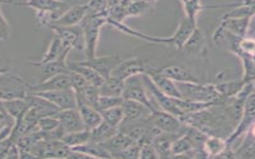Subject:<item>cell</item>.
I'll list each match as a JSON object with an SVG mask.
<instances>
[{
    "label": "cell",
    "instance_id": "obj_1",
    "mask_svg": "<svg viewBox=\"0 0 255 159\" xmlns=\"http://www.w3.org/2000/svg\"><path fill=\"white\" fill-rule=\"evenodd\" d=\"M108 24H109L112 27L120 32L128 34V35L135 37L143 41H149L151 43L164 44V45H169L171 47H174L177 49H182L183 46L185 45L189 36L192 34L195 28L196 27V22H192L191 20L187 18H184L179 25L177 30L173 33V35L168 37H153V36L147 35L141 32L133 30L132 28L127 26L124 22H118L108 19Z\"/></svg>",
    "mask_w": 255,
    "mask_h": 159
},
{
    "label": "cell",
    "instance_id": "obj_2",
    "mask_svg": "<svg viewBox=\"0 0 255 159\" xmlns=\"http://www.w3.org/2000/svg\"><path fill=\"white\" fill-rule=\"evenodd\" d=\"M11 4L35 10L37 19L45 26H49L69 8L66 2L61 0H12Z\"/></svg>",
    "mask_w": 255,
    "mask_h": 159
},
{
    "label": "cell",
    "instance_id": "obj_3",
    "mask_svg": "<svg viewBox=\"0 0 255 159\" xmlns=\"http://www.w3.org/2000/svg\"><path fill=\"white\" fill-rule=\"evenodd\" d=\"M108 15L107 14H87L80 24L84 33V52L86 55V59L96 57L100 30L104 25L108 24Z\"/></svg>",
    "mask_w": 255,
    "mask_h": 159
},
{
    "label": "cell",
    "instance_id": "obj_4",
    "mask_svg": "<svg viewBox=\"0 0 255 159\" xmlns=\"http://www.w3.org/2000/svg\"><path fill=\"white\" fill-rule=\"evenodd\" d=\"M182 99L196 102H215L224 104L215 85H202L200 82L176 83Z\"/></svg>",
    "mask_w": 255,
    "mask_h": 159
},
{
    "label": "cell",
    "instance_id": "obj_5",
    "mask_svg": "<svg viewBox=\"0 0 255 159\" xmlns=\"http://www.w3.org/2000/svg\"><path fill=\"white\" fill-rule=\"evenodd\" d=\"M29 94V84L18 75L10 70L0 73V101H7L14 99L26 98Z\"/></svg>",
    "mask_w": 255,
    "mask_h": 159
},
{
    "label": "cell",
    "instance_id": "obj_6",
    "mask_svg": "<svg viewBox=\"0 0 255 159\" xmlns=\"http://www.w3.org/2000/svg\"><path fill=\"white\" fill-rule=\"evenodd\" d=\"M147 120L153 128L161 132L183 135L186 131V124H184L180 118L162 110L157 109L152 112L148 116Z\"/></svg>",
    "mask_w": 255,
    "mask_h": 159
},
{
    "label": "cell",
    "instance_id": "obj_7",
    "mask_svg": "<svg viewBox=\"0 0 255 159\" xmlns=\"http://www.w3.org/2000/svg\"><path fill=\"white\" fill-rule=\"evenodd\" d=\"M255 93H252L246 99L244 103L243 114L236 128L231 136L226 140L228 145L232 144L241 136H244L247 132H249L252 128H255Z\"/></svg>",
    "mask_w": 255,
    "mask_h": 159
},
{
    "label": "cell",
    "instance_id": "obj_8",
    "mask_svg": "<svg viewBox=\"0 0 255 159\" xmlns=\"http://www.w3.org/2000/svg\"><path fill=\"white\" fill-rule=\"evenodd\" d=\"M123 97L124 100H133L142 104L149 108L152 112L157 110L148 96L146 89L142 81V75H137L127 79L124 85Z\"/></svg>",
    "mask_w": 255,
    "mask_h": 159
},
{
    "label": "cell",
    "instance_id": "obj_9",
    "mask_svg": "<svg viewBox=\"0 0 255 159\" xmlns=\"http://www.w3.org/2000/svg\"><path fill=\"white\" fill-rule=\"evenodd\" d=\"M49 28L53 33L59 37L64 46L69 49H76L84 51L85 41L84 33L81 25L73 26H51Z\"/></svg>",
    "mask_w": 255,
    "mask_h": 159
},
{
    "label": "cell",
    "instance_id": "obj_10",
    "mask_svg": "<svg viewBox=\"0 0 255 159\" xmlns=\"http://www.w3.org/2000/svg\"><path fill=\"white\" fill-rule=\"evenodd\" d=\"M142 81L145 89L149 91L150 94L153 96L156 103L161 108V110L168 112L173 116L181 118L184 115L177 108V104L175 103V98H172L170 96H167L163 93L161 90L157 89V87L153 84L151 79L149 78L147 74H142Z\"/></svg>",
    "mask_w": 255,
    "mask_h": 159
},
{
    "label": "cell",
    "instance_id": "obj_11",
    "mask_svg": "<svg viewBox=\"0 0 255 159\" xmlns=\"http://www.w3.org/2000/svg\"><path fill=\"white\" fill-rule=\"evenodd\" d=\"M123 60L124 59L120 55L112 54V55L101 56V57L96 56L90 59H85V61H81L79 62L91 67L103 78L106 79L112 76L113 71L120 65Z\"/></svg>",
    "mask_w": 255,
    "mask_h": 159
},
{
    "label": "cell",
    "instance_id": "obj_12",
    "mask_svg": "<svg viewBox=\"0 0 255 159\" xmlns=\"http://www.w3.org/2000/svg\"><path fill=\"white\" fill-rule=\"evenodd\" d=\"M148 69L149 65L146 64L145 60L140 57H130L128 59L123 60L113 71L112 76L119 77L125 81L127 79L133 76L145 74Z\"/></svg>",
    "mask_w": 255,
    "mask_h": 159
},
{
    "label": "cell",
    "instance_id": "obj_13",
    "mask_svg": "<svg viewBox=\"0 0 255 159\" xmlns=\"http://www.w3.org/2000/svg\"><path fill=\"white\" fill-rule=\"evenodd\" d=\"M33 94L37 95L49 100V102L55 105L60 111L77 107V96L74 90L72 89H61Z\"/></svg>",
    "mask_w": 255,
    "mask_h": 159
},
{
    "label": "cell",
    "instance_id": "obj_14",
    "mask_svg": "<svg viewBox=\"0 0 255 159\" xmlns=\"http://www.w3.org/2000/svg\"><path fill=\"white\" fill-rule=\"evenodd\" d=\"M65 133L85 130L81 114L77 108L58 111L54 115Z\"/></svg>",
    "mask_w": 255,
    "mask_h": 159
},
{
    "label": "cell",
    "instance_id": "obj_15",
    "mask_svg": "<svg viewBox=\"0 0 255 159\" xmlns=\"http://www.w3.org/2000/svg\"><path fill=\"white\" fill-rule=\"evenodd\" d=\"M69 73L55 75L53 77H47L45 81L36 85H29V93H44L50 91L71 89Z\"/></svg>",
    "mask_w": 255,
    "mask_h": 159
},
{
    "label": "cell",
    "instance_id": "obj_16",
    "mask_svg": "<svg viewBox=\"0 0 255 159\" xmlns=\"http://www.w3.org/2000/svg\"><path fill=\"white\" fill-rule=\"evenodd\" d=\"M88 14L87 4H79L69 7L63 14L54 20L49 26H73L81 24Z\"/></svg>",
    "mask_w": 255,
    "mask_h": 159
},
{
    "label": "cell",
    "instance_id": "obj_17",
    "mask_svg": "<svg viewBox=\"0 0 255 159\" xmlns=\"http://www.w3.org/2000/svg\"><path fill=\"white\" fill-rule=\"evenodd\" d=\"M70 51L71 49L65 47L59 37L54 34L42 58L38 61H28L27 63L32 66L39 67L43 64L59 59L62 56L69 55Z\"/></svg>",
    "mask_w": 255,
    "mask_h": 159
},
{
    "label": "cell",
    "instance_id": "obj_18",
    "mask_svg": "<svg viewBox=\"0 0 255 159\" xmlns=\"http://www.w3.org/2000/svg\"><path fill=\"white\" fill-rule=\"evenodd\" d=\"M145 74L149 76L153 84L163 93H165L167 96H170L172 98L182 99V96H181V93L177 89L176 83L168 78V77L161 75L157 71V69H154L149 67V69L146 71Z\"/></svg>",
    "mask_w": 255,
    "mask_h": 159
},
{
    "label": "cell",
    "instance_id": "obj_19",
    "mask_svg": "<svg viewBox=\"0 0 255 159\" xmlns=\"http://www.w3.org/2000/svg\"><path fill=\"white\" fill-rule=\"evenodd\" d=\"M122 108L124 116L123 122H133L144 120L153 112L143 104L130 100H124Z\"/></svg>",
    "mask_w": 255,
    "mask_h": 159
},
{
    "label": "cell",
    "instance_id": "obj_20",
    "mask_svg": "<svg viewBox=\"0 0 255 159\" xmlns=\"http://www.w3.org/2000/svg\"><path fill=\"white\" fill-rule=\"evenodd\" d=\"M157 71L175 83L200 82L191 71L183 65H168Z\"/></svg>",
    "mask_w": 255,
    "mask_h": 159
},
{
    "label": "cell",
    "instance_id": "obj_21",
    "mask_svg": "<svg viewBox=\"0 0 255 159\" xmlns=\"http://www.w3.org/2000/svg\"><path fill=\"white\" fill-rule=\"evenodd\" d=\"M135 142L129 137L128 135L119 131L114 136H112L106 141L101 144L104 149L106 150L108 153L110 154L112 158H116V156L122 152L123 151L128 148L129 146L134 144Z\"/></svg>",
    "mask_w": 255,
    "mask_h": 159
},
{
    "label": "cell",
    "instance_id": "obj_22",
    "mask_svg": "<svg viewBox=\"0 0 255 159\" xmlns=\"http://www.w3.org/2000/svg\"><path fill=\"white\" fill-rule=\"evenodd\" d=\"M181 135L160 132L152 142L158 158H172V144Z\"/></svg>",
    "mask_w": 255,
    "mask_h": 159
},
{
    "label": "cell",
    "instance_id": "obj_23",
    "mask_svg": "<svg viewBox=\"0 0 255 159\" xmlns=\"http://www.w3.org/2000/svg\"><path fill=\"white\" fill-rule=\"evenodd\" d=\"M253 17L245 18H223L220 26L239 37H244L247 35L251 22Z\"/></svg>",
    "mask_w": 255,
    "mask_h": 159
},
{
    "label": "cell",
    "instance_id": "obj_24",
    "mask_svg": "<svg viewBox=\"0 0 255 159\" xmlns=\"http://www.w3.org/2000/svg\"><path fill=\"white\" fill-rule=\"evenodd\" d=\"M77 108L81 114L85 129L91 131L102 122V116L100 112L93 107L84 103L77 102Z\"/></svg>",
    "mask_w": 255,
    "mask_h": 159
},
{
    "label": "cell",
    "instance_id": "obj_25",
    "mask_svg": "<svg viewBox=\"0 0 255 159\" xmlns=\"http://www.w3.org/2000/svg\"><path fill=\"white\" fill-rule=\"evenodd\" d=\"M69 69L70 71H74L81 74L89 84L98 88L104 81V79L96 70L92 69L91 67L80 63L79 61H73L69 63Z\"/></svg>",
    "mask_w": 255,
    "mask_h": 159
},
{
    "label": "cell",
    "instance_id": "obj_26",
    "mask_svg": "<svg viewBox=\"0 0 255 159\" xmlns=\"http://www.w3.org/2000/svg\"><path fill=\"white\" fill-rule=\"evenodd\" d=\"M182 49H185L187 53L193 55H200L204 53V50H205V37L197 26L189 36Z\"/></svg>",
    "mask_w": 255,
    "mask_h": 159
},
{
    "label": "cell",
    "instance_id": "obj_27",
    "mask_svg": "<svg viewBox=\"0 0 255 159\" xmlns=\"http://www.w3.org/2000/svg\"><path fill=\"white\" fill-rule=\"evenodd\" d=\"M125 81L115 76H110L104 79L99 87L100 96H123Z\"/></svg>",
    "mask_w": 255,
    "mask_h": 159
},
{
    "label": "cell",
    "instance_id": "obj_28",
    "mask_svg": "<svg viewBox=\"0 0 255 159\" xmlns=\"http://www.w3.org/2000/svg\"><path fill=\"white\" fill-rule=\"evenodd\" d=\"M228 147L226 140L216 136H208L203 144V152L206 158H219Z\"/></svg>",
    "mask_w": 255,
    "mask_h": 159
},
{
    "label": "cell",
    "instance_id": "obj_29",
    "mask_svg": "<svg viewBox=\"0 0 255 159\" xmlns=\"http://www.w3.org/2000/svg\"><path fill=\"white\" fill-rule=\"evenodd\" d=\"M75 152L84 154L89 159H112L110 154L104 149L101 144H96L93 142H88L83 145L71 148Z\"/></svg>",
    "mask_w": 255,
    "mask_h": 159
},
{
    "label": "cell",
    "instance_id": "obj_30",
    "mask_svg": "<svg viewBox=\"0 0 255 159\" xmlns=\"http://www.w3.org/2000/svg\"><path fill=\"white\" fill-rule=\"evenodd\" d=\"M255 128L244 135V140L241 145L234 151V156L237 159H255Z\"/></svg>",
    "mask_w": 255,
    "mask_h": 159
},
{
    "label": "cell",
    "instance_id": "obj_31",
    "mask_svg": "<svg viewBox=\"0 0 255 159\" xmlns=\"http://www.w3.org/2000/svg\"><path fill=\"white\" fill-rule=\"evenodd\" d=\"M118 132V128H115L103 120L98 126L91 130L89 141L96 143V144H102Z\"/></svg>",
    "mask_w": 255,
    "mask_h": 159
},
{
    "label": "cell",
    "instance_id": "obj_32",
    "mask_svg": "<svg viewBox=\"0 0 255 159\" xmlns=\"http://www.w3.org/2000/svg\"><path fill=\"white\" fill-rule=\"evenodd\" d=\"M68 56L69 55L62 56L61 58L56 61L40 65L41 72L48 77L62 73H69L70 70L69 69V63L67 62Z\"/></svg>",
    "mask_w": 255,
    "mask_h": 159
},
{
    "label": "cell",
    "instance_id": "obj_33",
    "mask_svg": "<svg viewBox=\"0 0 255 159\" xmlns=\"http://www.w3.org/2000/svg\"><path fill=\"white\" fill-rule=\"evenodd\" d=\"M2 104L8 113L15 120V121L21 120L30 108L25 98L7 100V101H3Z\"/></svg>",
    "mask_w": 255,
    "mask_h": 159
},
{
    "label": "cell",
    "instance_id": "obj_34",
    "mask_svg": "<svg viewBox=\"0 0 255 159\" xmlns=\"http://www.w3.org/2000/svg\"><path fill=\"white\" fill-rule=\"evenodd\" d=\"M195 149L194 146L186 134L177 137L172 144V158H181Z\"/></svg>",
    "mask_w": 255,
    "mask_h": 159
},
{
    "label": "cell",
    "instance_id": "obj_35",
    "mask_svg": "<svg viewBox=\"0 0 255 159\" xmlns=\"http://www.w3.org/2000/svg\"><path fill=\"white\" fill-rule=\"evenodd\" d=\"M89 140L90 131L85 129L79 132L65 133L63 137L61 138V141L63 142L64 144L69 148H73L86 144Z\"/></svg>",
    "mask_w": 255,
    "mask_h": 159
},
{
    "label": "cell",
    "instance_id": "obj_36",
    "mask_svg": "<svg viewBox=\"0 0 255 159\" xmlns=\"http://www.w3.org/2000/svg\"><path fill=\"white\" fill-rule=\"evenodd\" d=\"M76 96L77 102L84 103L96 108L100 95L98 87L89 85H87L85 89H83L78 93H76Z\"/></svg>",
    "mask_w": 255,
    "mask_h": 159
},
{
    "label": "cell",
    "instance_id": "obj_37",
    "mask_svg": "<svg viewBox=\"0 0 255 159\" xmlns=\"http://www.w3.org/2000/svg\"><path fill=\"white\" fill-rule=\"evenodd\" d=\"M181 1L182 2L185 14H186L185 18L194 22H196V16L201 10L220 7V6H203L201 0H181Z\"/></svg>",
    "mask_w": 255,
    "mask_h": 159
},
{
    "label": "cell",
    "instance_id": "obj_38",
    "mask_svg": "<svg viewBox=\"0 0 255 159\" xmlns=\"http://www.w3.org/2000/svg\"><path fill=\"white\" fill-rule=\"evenodd\" d=\"M104 121L115 128H118L124 121V116L122 106L115 107L100 112Z\"/></svg>",
    "mask_w": 255,
    "mask_h": 159
},
{
    "label": "cell",
    "instance_id": "obj_39",
    "mask_svg": "<svg viewBox=\"0 0 255 159\" xmlns=\"http://www.w3.org/2000/svg\"><path fill=\"white\" fill-rule=\"evenodd\" d=\"M124 100L123 96H100L96 104V109L100 112L109 108L122 106Z\"/></svg>",
    "mask_w": 255,
    "mask_h": 159
},
{
    "label": "cell",
    "instance_id": "obj_40",
    "mask_svg": "<svg viewBox=\"0 0 255 159\" xmlns=\"http://www.w3.org/2000/svg\"><path fill=\"white\" fill-rule=\"evenodd\" d=\"M150 5L151 4H149L145 0H141L138 2H132V3L126 5V6L124 5L125 6L127 18H128V17H135V16H140L141 14H145V12L149 10Z\"/></svg>",
    "mask_w": 255,
    "mask_h": 159
},
{
    "label": "cell",
    "instance_id": "obj_41",
    "mask_svg": "<svg viewBox=\"0 0 255 159\" xmlns=\"http://www.w3.org/2000/svg\"><path fill=\"white\" fill-rule=\"evenodd\" d=\"M12 0H0V41H7L11 34V27L2 14L1 5L2 3L11 4Z\"/></svg>",
    "mask_w": 255,
    "mask_h": 159
},
{
    "label": "cell",
    "instance_id": "obj_42",
    "mask_svg": "<svg viewBox=\"0 0 255 159\" xmlns=\"http://www.w3.org/2000/svg\"><path fill=\"white\" fill-rule=\"evenodd\" d=\"M59 122L54 116H45L40 119L37 124V129L42 133H49L59 127Z\"/></svg>",
    "mask_w": 255,
    "mask_h": 159
},
{
    "label": "cell",
    "instance_id": "obj_43",
    "mask_svg": "<svg viewBox=\"0 0 255 159\" xmlns=\"http://www.w3.org/2000/svg\"><path fill=\"white\" fill-rule=\"evenodd\" d=\"M108 2L109 0H89L86 3L88 14H107L108 15Z\"/></svg>",
    "mask_w": 255,
    "mask_h": 159
},
{
    "label": "cell",
    "instance_id": "obj_44",
    "mask_svg": "<svg viewBox=\"0 0 255 159\" xmlns=\"http://www.w3.org/2000/svg\"><path fill=\"white\" fill-rule=\"evenodd\" d=\"M15 120L6 111L2 102L0 101V133L6 129H13Z\"/></svg>",
    "mask_w": 255,
    "mask_h": 159
},
{
    "label": "cell",
    "instance_id": "obj_45",
    "mask_svg": "<svg viewBox=\"0 0 255 159\" xmlns=\"http://www.w3.org/2000/svg\"><path fill=\"white\" fill-rule=\"evenodd\" d=\"M70 79L71 89L74 90L75 93H78L80 91L85 89L87 85H90L81 74L77 72L70 71L69 73Z\"/></svg>",
    "mask_w": 255,
    "mask_h": 159
},
{
    "label": "cell",
    "instance_id": "obj_46",
    "mask_svg": "<svg viewBox=\"0 0 255 159\" xmlns=\"http://www.w3.org/2000/svg\"><path fill=\"white\" fill-rule=\"evenodd\" d=\"M139 144L134 143L118 154L116 156V159H139Z\"/></svg>",
    "mask_w": 255,
    "mask_h": 159
},
{
    "label": "cell",
    "instance_id": "obj_47",
    "mask_svg": "<svg viewBox=\"0 0 255 159\" xmlns=\"http://www.w3.org/2000/svg\"><path fill=\"white\" fill-rule=\"evenodd\" d=\"M157 152L151 144L140 145L139 159H157Z\"/></svg>",
    "mask_w": 255,
    "mask_h": 159
},
{
    "label": "cell",
    "instance_id": "obj_48",
    "mask_svg": "<svg viewBox=\"0 0 255 159\" xmlns=\"http://www.w3.org/2000/svg\"><path fill=\"white\" fill-rule=\"evenodd\" d=\"M138 1H141V0H121L120 3L123 4L124 6H126V5H128V4L132 3V2H138Z\"/></svg>",
    "mask_w": 255,
    "mask_h": 159
},
{
    "label": "cell",
    "instance_id": "obj_49",
    "mask_svg": "<svg viewBox=\"0 0 255 159\" xmlns=\"http://www.w3.org/2000/svg\"><path fill=\"white\" fill-rule=\"evenodd\" d=\"M146 2H149V4L154 3L157 2V0H145Z\"/></svg>",
    "mask_w": 255,
    "mask_h": 159
},
{
    "label": "cell",
    "instance_id": "obj_50",
    "mask_svg": "<svg viewBox=\"0 0 255 159\" xmlns=\"http://www.w3.org/2000/svg\"><path fill=\"white\" fill-rule=\"evenodd\" d=\"M9 69H5V68H0V73H4V72H6V71H8Z\"/></svg>",
    "mask_w": 255,
    "mask_h": 159
},
{
    "label": "cell",
    "instance_id": "obj_51",
    "mask_svg": "<svg viewBox=\"0 0 255 159\" xmlns=\"http://www.w3.org/2000/svg\"><path fill=\"white\" fill-rule=\"evenodd\" d=\"M0 61H1V58H0Z\"/></svg>",
    "mask_w": 255,
    "mask_h": 159
}]
</instances>
